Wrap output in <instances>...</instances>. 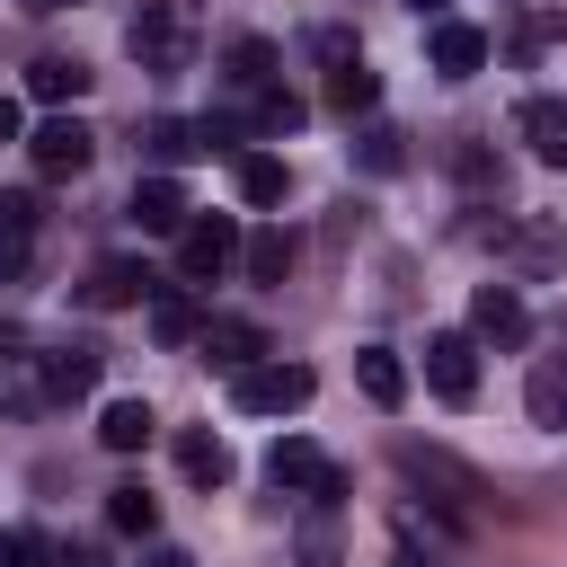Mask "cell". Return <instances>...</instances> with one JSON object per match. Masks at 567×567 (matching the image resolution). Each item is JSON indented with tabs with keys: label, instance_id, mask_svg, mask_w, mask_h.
<instances>
[{
	"label": "cell",
	"instance_id": "f546056e",
	"mask_svg": "<svg viewBox=\"0 0 567 567\" xmlns=\"http://www.w3.org/2000/svg\"><path fill=\"white\" fill-rule=\"evenodd\" d=\"M505 248H514L523 266H558V230H549V221H523V230H505Z\"/></svg>",
	"mask_w": 567,
	"mask_h": 567
},
{
	"label": "cell",
	"instance_id": "e575fe53",
	"mask_svg": "<svg viewBox=\"0 0 567 567\" xmlns=\"http://www.w3.org/2000/svg\"><path fill=\"white\" fill-rule=\"evenodd\" d=\"M558 27H567V18H549V9H540V18H523V35H514V53H540V44L558 35Z\"/></svg>",
	"mask_w": 567,
	"mask_h": 567
},
{
	"label": "cell",
	"instance_id": "f35d334b",
	"mask_svg": "<svg viewBox=\"0 0 567 567\" xmlns=\"http://www.w3.org/2000/svg\"><path fill=\"white\" fill-rule=\"evenodd\" d=\"M142 567H195L186 549H142Z\"/></svg>",
	"mask_w": 567,
	"mask_h": 567
},
{
	"label": "cell",
	"instance_id": "603a6c76",
	"mask_svg": "<svg viewBox=\"0 0 567 567\" xmlns=\"http://www.w3.org/2000/svg\"><path fill=\"white\" fill-rule=\"evenodd\" d=\"M142 151H151V159H159V177H168L177 159H195V151H204V133H195L186 115H151V124H142Z\"/></svg>",
	"mask_w": 567,
	"mask_h": 567
},
{
	"label": "cell",
	"instance_id": "836d02e7",
	"mask_svg": "<svg viewBox=\"0 0 567 567\" xmlns=\"http://www.w3.org/2000/svg\"><path fill=\"white\" fill-rule=\"evenodd\" d=\"M35 558H44L35 532H0V567H35Z\"/></svg>",
	"mask_w": 567,
	"mask_h": 567
},
{
	"label": "cell",
	"instance_id": "3957f363",
	"mask_svg": "<svg viewBox=\"0 0 567 567\" xmlns=\"http://www.w3.org/2000/svg\"><path fill=\"white\" fill-rule=\"evenodd\" d=\"M310 363H248V372H230V399L248 408V416H301L310 408Z\"/></svg>",
	"mask_w": 567,
	"mask_h": 567
},
{
	"label": "cell",
	"instance_id": "d6a6232c",
	"mask_svg": "<svg viewBox=\"0 0 567 567\" xmlns=\"http://www.w3.org/2000/svg\"><path fill=\"white\" fill-rule=\"evenodd\" d=\"M310 53H319V62H328V71H337V62H354V53H363V44H354V35H346V27H319V35H310Z\"/></svg>",
	"mask_w": 567,
	"mask_h": 567
},
{
	"label": "cell",
	"instance_id": "8d00e7d4",
	"mask_svg": "<svg viewBox=\"0 0 567 567\" xmlns=\"http://www.w3.org/2000/svg\"><path fill=\"white\" fill-rule=\"evenodd\" d=\"M53 567H106V558H97L89 540H62V549H53Z\"/></svg>",
	"mask_w": 567,
	"mask_h": 567
},
{
	"label": "cell",
	"instance_id": "7402d4cb",
	"mask_svg": "<svg viewBox=\"0 0 567 567\" xmlns=\"http://www.w3.org/2000/svg\"><path fill=\"white\" fill-rule=\"evenodd\" d=\"M523 399H532V425H567V346L532 363V390Z\"/></svg>",
	"mask_w": 567,
	"mask_h": 567
},
{
	"label": "cell",
	"instance_id": "d4e9b609",
	"mask_svg": "<svg viewBox=\"0 0 567 567\" xmlns=\"http://www.w3.org/2000/svg\"><path fill=\"white\" fill-rule=\"evenodd\" d=\"M372 97H381V80H372V62H363V53L328 71V106H337V115H372Z\"/></svg>",
	"mask_w": 567,
	"mask_h": 567
},
{
	"label": "cell",
	"instance_id": "6da1fadb",
	"mask_svg": "<svg viewBox=\"0 0 567 567\" xmlns=\"http://www.w3.org/2000/svg\"><path fill=\"white\" fill-rule=\"evenodd\" d=\"M399 470H408L416 487H443L434 505H452V523H470V514L487 505V478H478L470 461H452L443 443H399Z\"/></svg>",
	"mask_w": 567,
	"mask_h": 567
},
{
	"label": "cell",
	"instance_id": "ffe728a7",
	"mask_svg": "<svg viewBox=\"0 0 567 567\" xmlns=\"http://www.w3.org/2000/svg\"><path fill=\"white\" fill-rule=\"evenodd\" d=\"M354 381H363L372 408H399V399H408V363H399L390 346H363V354H354Z\"/></svg>",
	"mask_w": 567,
	"mask_h": 567
},
{
	"label": "cell",
	"instance_id": "484cf974",
	"mask_svg": "<svg viewBox=\"0 0 567 567\" xmlns=\"http://www.w3.org/2000/svg\"><path fill=\"white\" fill-rule=\"evenodd\" d=\"M106 523H115L124 540H151V532H159V496H151V487H106Z\"/></svg>",
	"mask_w": 567,
	"mask_h": 567
},
{
	"label": "cell",
	"instance_id": "5b68a950",
	"mask_svg": "<svg viewBox=\"0 0 567 567\" xmlns=\"http://www.w3.org/2000/svg\"><path fill=\"white\" fill-rule=\"evenodd\" d=\"M221 266H239V221H230V213H186V230H177V275H186V284H213Z\"/></svg>",
	"mask_w": 567,
	"mask_h": 567
},
{
	"label": "cell",
	"instance_id": "277c9868",
	"mask_svg": "<svg viewBox=\"0 0 567 567\" xmlns=\"http://www.w3.org/2000/svg\"><path fill=\"white\" fill-rule=\"evenodd\" d=\"M266 478L292 487V496H310V505H346V470H337L319 443H301V434H284V443L266 452Z\"/></svg>",
	"mask_w": 567,
	"mask_h": 567
},
{
	"label": "cell",
	"instance_id": "5bb4252c",
	"mask_svg": "<svg viewBox=\"0 0 567 567\" xmlns=\"http://www.w3.org/2000/svg\"><path fill=\"white\" fill-rule=\"evenodd\" d=\"M478 62H487V35H478L470 18H434V71H443V80H470Z\"/></svg>",
	"mask_w": 567,
	"mask_h": 567
},
{
	"label": "cell",
	"instance_id": "9c48e42d",
	"mask_svg": "<svg viewBox=\"0 0 567 567\" xmlns=\"http://www.w3.org/2000/svg\"><path fill=\"white\" fill-rule=\"evenodd\" d=\"M97 372H106L97 346H53V354H35V390H44V408H53V399H89Z\"/></svg>",
	"mask_w": 567,
	"mask_h": 567
},
{
	"label": "cell",
	"instance_id": "b9f144b4",
	"mask_svg": "<svg viewBox=\"0 0 567 567\" xmlns=\"http://www.w3.org/2000/svg\"><path fill=\"white\" fill-rule=\"evenodd\" d=\"M27 9H71V0H27Z\"/></svg>",
	"mask_w": 567,
	"mask_h": 567
},
{
	"label": "cell",
	"instance_id": "f1b7e54d",
	"mask_svg": "<svg viewBox=\"0 0 567 567\" xmlns=\"http://www.w3.org/2000/svg\"><path fill=\"white\" fill-rule=\"evenodd\" d=\"M452 168H461V186H470V195H505V159H496L487 142H461V151H452Z\"/></svg>",
	"mask_w": 567,
	"mask_h": 567
},
{
	"label": "cell",
	"instance_id": "4fadbf2b",
	"mask_svg": "<svg viewBox=\"0 0 567 567\" xmlns=\"http://www.w3.org/2000/svg\"><path fill=\"white\" fill-rule=\"evenodd\" d=\"M177 470H186L195 487H230L239 461H230V443H221L213 425H186V434H177Z\"/></svg>",
	"mask_w": 567,
	"mask_h": 567
},
{
	"label": "cell",
	"instance_id": "7c38bea8",
	"mask_svg": "<svg viewBox=\"0 0 567 567\" xmlns=\"http://www.w3.org/2000/svg\"><path fill=\"white\" fill-rule=\"evenodd\" d=\"M124 213H133V230H168V239H177V230H186V186H177V177H142Z\"/></svg>",
	"mask_w": 567,
	"mask_h": 567
},
{
	"label": "cell",
	"instance_id": "4316f807",
	"mask_svg": "<svg viewBox=\"0 0 567 567\" xmlns=\"http://www.w3.org/2000/svg\"><path fill=\"white\" fill-rule=\"evenodd\" d=\"M239 266H248L257 284H284V275H292V230H257V239H239Z\"/></svg>",
	"mask_w": 567,
	"mask_h": 567
},
{
	"label": "cell",
	"instance_id": "cb8c5ba5",
	"mask_svg": "<svg viewBox=\"0 0 567 567\" xmlns=\"http://www.w3.org/2000/svg\"><path fill=\"white\" fill-rule=\"evenodd\" d=\"M354 168H363V177H399V168H408V133H399V124H363V133H354Z\"/></svg>",
	"mask_w": 567,
	"mask_h": 567
},
{
	"label": "cell",
	"instance_id": "e0dca14e",
	"mask_svg": "<svg viewBox=\"0 0 567 567\" xmlns=\"http://www.w3.org/2000/svg\"><path fill=\"white\" fill-rule=\"evenodd\" d=\"M204 354L230 363V372H248V363L266 354V328H257V319H204Z\"/></svg>",
	"mask_w": 567,
	"mask_h": 567
},
{
	"label": "cell",
	"instance_id": "44dd1931",
	"mask_svg": "<svg viewBox=\"0 0 567 567\" xmlns=\"http://www.w3.org/2000/svg\"><path fill=\"white\" fill-rule=\"evenodd\" d=\"M151 434H159V416H151L142 399H106V416H97V443H106V452H142Z\"/></svg>",
	"mask_w": 567,
	"mask_h": 567
},
{
	"label": "cell",
	"instance_id": "7bdbcfd3",
	"mask_svg": "<svg viewBox=\"0 0 567 567\" xmlns=\"http://www.w3.org/2000/svg\"><path fill=\"white\" fill-rule=\"evenodd\" d=\"M390 567H416V558H390Z\"/></svg>",
	"mask_w": 567,
	"mask_h": 567
},
{
	"label": "cell",
	"instance_id": "4dcf8cb0",
	"mask_svg": "<svg viewBox=\"0 0 567 567\" xmlns=\"http://www.w3.org/2000/svg\"><path fill=\"white\" fill-rule=\"evenodd\" d=\"M337 505H310V523H301V558L310 567H337V523H328Z\"/></svg>",
	"mask_w": 567,
	"mask_h": 567
},
{
	"label": "cell",
	"instance_id": "74e56055",
	"mask_svg": "<svg viewBox=\"0 0 567 567\" xmlns=\"http://www.w3.org/2000/svg\"><path fill=\"white\" fill-rule=\"evenodd\" d=\"M0 142H18V97L0 89Z\"/></svg>",
	"mask_w": 567,
	"mask_h": 567
},
{
	"label": "cell",
	"instance_id": "ab89813d",
	"mask_svg": "<svg viewBox=\"0 0 567 567\" xmlns=\"http://www.w3.org/2000/svg\"><path fill=\"white\" fill-rule=\"evenodd\" d=\"M18 346H27V337H18V319L0 310V354H18Z\"/></svg>",
	"mask_w": 567,
	"mask_h": 567
},
{
	"label": "cell",
	"instance_id": "ac0fdd59",
	"mask_svg": "<svg viewBox=\"0 0 567 567\" xmlns=\"http://www.w3.org/2000/svg\"><path fill=\"white\" fill-rule=\"evenodd\" d=\"M221 80H230V89H248V97H257V89H275V44H266V35H230Z\"/></svg>",
	"mask_w": 567,
	"mask_h": 567
},
{
	"label": "cell",
	"instance_id": "2e32d148",
	"mask_svg": "<svg viewBox=\"0 0 567 567\" xmlns=\"http://www.w3.org/2000/svg\"><path fill=\"white\" fill-rule=\"evenodd\" d=\"M89 89V62H71V53H35L27 62V97H44V106H71Z\"/></svg>",
	"mask_w": 567,
	"mask_h": 567
},
{
	"label": "cell",
	"instance_id": "7a4b0ae2",
	"mask_svg": "<svg viewBox=\"0 0 567 567\" xmlns=\"http://www.w3.org/2000/svg\"><path fill=\"white\" fill-rule=\"evenodd\" d=\"M186 44H195V18H186L177 0H151V9L124 27V53H133L142 71H159V80H168V71H186Z\"/></svg>",
	"mask_w": 567,
	"mask_h": 567
},
{
	"label": "cell",
	"instance_id": "8fae6325",
	"mask_svg": "<svg viewBox=\"0 0 567 567\" xmlns=\"http://www.w3.org/2000/svg\"><path fill=\"white\" fill-rule=\"evenodd\" d=\"M514 133L532 142V159L567 168V97H523V106H514Z\"/></svg>",
	"mask_w": 567,
	"mask_h": 567
},
{
	"label": "cell",
	"instance_id": "d6986e66",
	"mask_svg": "<svg viewBox=\"0 0 567 567\" xmlns=\"http://www.w3.org/2000/svg\"><path fill=\"white\" fill-rule=\"evenodd\" d=\"M230 186H239V204H284V159H266V151H230Z\"/></svg>",
	"mask_w": 567,
	"mask_h": 567
},
{
	"label": "cell",
	"instance_id": "1f68e13d",
	"mask_svg": "<svg viewBox=\"0 0 567 567\" xmlns=\"http://www.w3.org/2000/svg\"><path fill=\"white\" fill-rule=\"evenodd\" d=\"M35 221H44V204H35L27 186H18V195H0V230H18V239H27Z\"/></svg>",
	"mask_w": 567,
	"mask_h": 567
},
{
	"label": "cell",
	"instance_id": "8992f818",
	"mask_svg": "<svg viewBox=\"0 0 567 567\" xmlns=\"http://www.w3.org/2000/svg\"><path fill=\"white\" fill-rule=\"evenodd\" d=\"M425 390L452 399V408H470V399H478V337L434 328V337H425Z\"/></svg>",
	"mask_w": 567,
	"mask_h": 567
},
{
	"label": "cell",
	"instance_id": "52a82bcc",
	"mask_svg": "<svg viewBox=\"0 0 567 567\" xmlns=\"http://www.w3.org/2000/svg\"><path fill=\"white\" fill-rule=\"evenodd\" d=\"M89 151H97V133H89L80 115H44V124L27 133V159H35L44 177H80V168H89Z\"/></svg>",
	"mask_w": 567,
	"mask_h": 567
},
{
	"label": "cell",
	"instance_id": "ba28073f",
	"mask_svg": "<svg viewBox=\"0 0 567 567\" xmlns=\"http://www.w3.org/2000/svg\"><path fill=\"white\" fill-rule=\"evenodd\" d=\"M470 337H487V346H523V337H532L523 292H514V284H478V292H470Z\"/></svg>",
	"mask_w": 567,
	"mask_h": 567
},
{
	"label": "cell",
	"instance_id": "60d3db41",
	"mask_svg": "<svg viewBox=\"0 0 567 567\" xmlns=\"http://www.w3.org/2000/svg\"><path fill=\"white\" fill-rule=\"evenodd\" d=\"M408 9H425V18H443V0H408Z\"/></svg>",
	"mask_w": 567,
	"mask_h": 567
},
{
	"label": "cell",
	"instance_id": "30bf717a",
	"mask_svg": "<svg viewBox=\"0 0 567 567\" xmlns=\"http://www.w3.org/2000/svg\"><path fill=\"white\" fill-rule=\"evenodd\" d=\"M133 301H151V275L133 257H97L80 284V310H133Z\"/></svg>",
	"mask_w": 567,
	"mask_h": 567
},
{
	"label": "cell",
	"instance_id": "d590c367",
	"mask_svg": "<svg viewBox=\"0 0 567 567\" xmlns=\"http://www.w3.org/2000/svg\"><path fill=\"white\" fill-rule=\"evenodd\" d=\"M18 275H27V239H18V230H0V284H18Z\"/></svg>",
	"mask_w": 567,
	"mask_h": 567
},
{
	"label": "cell",
	"instance_id": "83f0119b",
	"mask_svg": "<svg viewBox=\"0 0 567 567\" xmlns=\"http://www.w3.org/2000/svg\"><path fill=\"white\" fill-rule=\"evenodd\" d=\"M301 115H310V106H301L292 89H257V97H248V133H301Z\"/></svg>",
	"mask_w": 567,
	"mask_h": 567
},
{
	"label": "cell",
	"instance_id": "9a60e30c",
	"mask_svg": "<svg viewBox=\"0 0 567 567\" xmlns=\"http://www.w3.org/2000/svg\"><path fill=\"white\" fill-rule=\"evenodd\" d=\"M151 337H159V346H195V337H204V310H195V292H177V284H151Z\"/></svg>",
	"mask_w": 567,
	"mask_h": 567
}]
</instances>
